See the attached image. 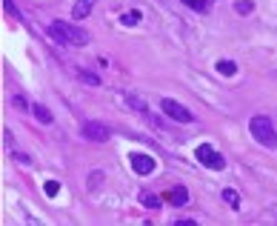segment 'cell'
<instances>
[{
	"label": "cell",
	"mask_w": 277,
	"mask_h": 226,
	"mask_svg": "<svg viewBox=\"0 0 277 226\" xmlns=\"http://www.w3.org/2000/svg\"><path fill=\"white\" fill-rule=\"evenodd\" d=\"M15 161L23 163V166H29V163H32V161H29V155H15Z\"/></svg>",
	"instance_id": "44dd1931"
},
{
	"label": "cell",
	"mask_w": 277,
	"mask_h": 226,
	"mask_svg": "<svg viewBox=\"0 0 277 226\" xmlns=\"http://www.w3.org/2000/svg\"><path fill=\"white\" fill-rule=\"evenodd\" d=\"M51 40L63 43V46H86L89 43V32L75 26V23H66V20H51V26L46 29Z\"/></svg>",
	"instance_id": "6da1fadb"
},
{
	"label": "cell",
	"mask_w": 277,
	"mask_h": 226,
	"mask_svg": "<svg viewBox=\"0 0 277 226\" xmlns=\"http://www.w3.org/2000/svg\"><path fill=\"white\" fill-rule=\"evenodd\" d=\"M166 200H169V203H175V206H186V200H189V192H186V186H175L172 192L166 195Z\"/></svg>",
	"instance_id": "ba28073f"
},
{
	"label": "cell",
	"mask_w": 277,
	"mask_h": 226,
	"mask_svg": "<svg viewBox=\"0 0 277 226\" xmlns=\"http://www.w3.org/2000/svg\"><path fill=\"white\" fill-rule=\"evenodd\" d=\"M223 200H226L231 209H240V195L234 192V189H223Z\"/></svg>",
	"instance_id": "4fadbf2b"
},
{
	"label": "cell",
	"mask_w": 277,
	"mask_h": 226,
	"mask_svg": "<svg viewBox=\"0 0 277 226\" xmlns=\"http://www.w3.org/2000/svg\"><path fill=\"white\" fill-rule=\"evenodd\" d=\"M160 109H163V114H169V117L177 120V123H192V120H195V114L189 112L183 103L172 100V97H163V100H160Z\"/></svg>",
	"instance_id": "277c9868"
},
{
	"label": "cell",
	"mask_w": 277,
	"mask_h": 226,
	"mask_svg": "<svg viewBox=\"0 0 277 226\" xmlns=\"http://www.w3.org/2000/svg\"><path fill=\"white\" fill-rule=\"evenodd\" d=\"M3 9H6L9 15L15 17V20H23V15H20V9L15 6V0H3Z\"/></svg>",
	"instance_id": "e0dca14e"
},
{
	"label": "cell",
	"mask_w": 277,
	"mask_h": 226,
	"mask_svg": "<svg viewBox=\"0 0 277 226\" xmlns=\"http://www.w3.org/2000/svg\"><path fill=\"white\" fill-rule=\"evenodd\" d=\"M195 155H197V161L203 163V166H209V169H217V172L226 169V158H223L217 149H212L209 143H200L195 149Z\"/></svg>",
	"instance_id": "3957f363"
},
{
	"label": "cell",
	"mask_w": 277,
	"mask_h": 226,
	"mask_svg": "<svg viewBox=\"0 0 277 226\" xmlns=\"http://www.w3.org/2000/svg\"><path fill=\"white\" fill-rule=\"evenodd\" d=\"M140 12H137V9H131V12H126V15H120V23H123V26H137V23H140Z\"/></svg>",
	"instance_id": "7c38bea8"
},
{
	"label": "cell",
	"mask_w": 277,
	"mask_h": 226,
	"mask_svg": "<svg viewBox=\"0 0 277 226\" xmlns=\"http://www.w3.org/2000/svg\"><path fill=\"white\" fill-rule=\"evenodd\" d=\"M129 161H131V169H134L137 175H151L154 166H157V161H154L151 155H140V152H134Z\"/></svg>",
	"instance_id": "8992f818"
},
{
	"label": "cell",
	"mask_w": 277,
	"mask_h": 226,
	"mask_svg": "<svg viewBox=\"0 0 277 226\" xmlns=\"http://www.w3.org/2000/svg\"><path fill=\"white\" fill-rule=\"evenodd\" d=\"M80 132H83V138H89V141H95V143H106V141L112 138V129H109L106 123H100V120H86Z\"/></svg>",
	"instance_id": "5b68a950"
},
{
	"label": "cell",
	"mask_w": 277,
	"mask_h": 226,
	"mask_svg": "<svg viewBox=\"0 0 277 226\" xmlns=\"http://www.w3.org/2000/svg\"><path fill=\"white\" fill-rule=\"evenodd\" d=\"M92 9H95V0H77L75 9H72V20H83V17H89Z\"/></svg>",
	"instance_id": "52a82bcc"
},
{
	"label": "cell",
	"mask_w": 277,
	"mask_h": 226,
	"mask_svg": "<svg viewBox=\"0 0 277 226\" xmlns=\"http://www.w3.org/2000/svg\"><path fill=\"white\" fill-rule=\"evenodd\" d=\"M77 75H80L86 83H92V86H100V78H98V75H92V72H86V69H77Z\"/></svg>",
	"instance_id": "ffe728a7"
},
{
	"label": "cell",
	"mask_w": 277,
	"mask_h": 226,
	"mask_svg": "<svg viewBox=\"0 0 277 226\" xmlns=\"http://www.w3.org/2000/svg\"><path fill=\"white\" fill-rule=\"evenodd\" d=\"M140 200L146 203L149 209H157V206H160V198H157V195H151V192H140Z\"/></svg>",
	"instance_id": "9a60e30c"
},
{
	"label": "cell",
	"mask_w": 277,
	"mask_h": 226,
	"mask_svg": "<svg viewBox=\"0 0 277 226\" xmlns=\"http://www.w3.org/2000/svg\"><path fill=\"white\" fill-rule=\"evenodd\" d=\"M126 100H129V106H131V109H137V112L149 114V106H146V100H143V97H137L134 92H126Z\"/></svg>",
	"instance_id": "8fae6325"
},
{
	"label": "cell",
	"mask_w": 277,
	"mask_h": 226,
	"mask_svg": "<svg viewBox=\"0 0 277 226\" xmlns=\"http://www.w3.org/2000/svg\"><path fill=\"white\" fill-rule=\"evenodd\" d=\"M43 192L49 195V198H54V195L60 192V183H57V180H46V183H43Z\"/></svg>",
	"instance_id": "d6986e66"
},
{
	"label": "cell",
	"mask_w": 277,
	"mask_h": 226,
	"mask_svg": "<svg viewBox=\"0 0 277 226\" xmlns=\"http://www.w3.org/2000/svg\"><path fill=\"white\" fill-rule=\"evenodd\" d=\"M32 112H34V117L40 120V123H51L54 117H51V112L43 106V103H32Z\"/></svg>",
	"instance_id": "30bf717a"
},
{
	"label": "cell",
	"mask_w": 277,
	"mask_h": 226,
	"mask_svg": "<svg viewBox=\"0 0 277 226\" xmlns=\"http://www.w3.org/2000/svg\"><path fill=\"white\" fill-rule=\"evenodd\" d=\"M189 9H195V12H209L212 9V0H183Z\"/></svg>",
	"instance_id": "5bb4252c"
},
{
	"label": "cell",
	"mask_w": 277,
	"mask_h": 226,
	"mask_svg": "<svg viewBox=\"0 0 277 226\" xmlns=\"http://www.w3.org/2000/svg\"><path fill=\"white\" fill-rule=\"evenodd\" d=\"M234 9H237V15H252V12H254V3H252V0H237Z\"/></svg>",
	"instance_id": "2e32d148"
},
{
	"label": "cell",
	"mask_w": 277,
	"mask_h": 226,
	"mask_svg": "<svg viewBox=\"0 0 277 226\" xmlns=\"http://www.w3.org/2000/svg\"><path fill=\"white\" fill-rule=\"evenodd\" d=\"M12 106H15V109H23V112H26V109H32V103H29L23 95H15V97H12Z\"/></svg>",
	"instance_id": "ac0fdd59"
},
{
	"label": "cell",
	"mask_w": 277,
	"mask_h": 226,
	"mask_svg": "<svg viewBox=\"0 0 277 226\" xmlns=\"http://www.w3.org/2000/svg\"><path fill=\"white\" fill-rule=\"evenodd\" d=\"M214 69L223 75V78H231V75H237V63L234 60H217L214 63Z\"/></svg>",
	"instance_id": "9c48e42d"
},
{
	"label": "cell",
	"mask_w": 277,
	"mask_h": 226,
	"mask_svg": "<svg viewBox=\"0 0 277 226\" xmlns=\"http://www.w3.org/2000/svg\"><path fill=\"white\" fill-rule=\"evenodd\" d=\"M249 132H252V138L260 146L277 149V129H275V123H272V117H266V114L252 117V120H249Z\"/></svg>",
	"instance_id": "7a4b0ae2"
}]
</instances>
